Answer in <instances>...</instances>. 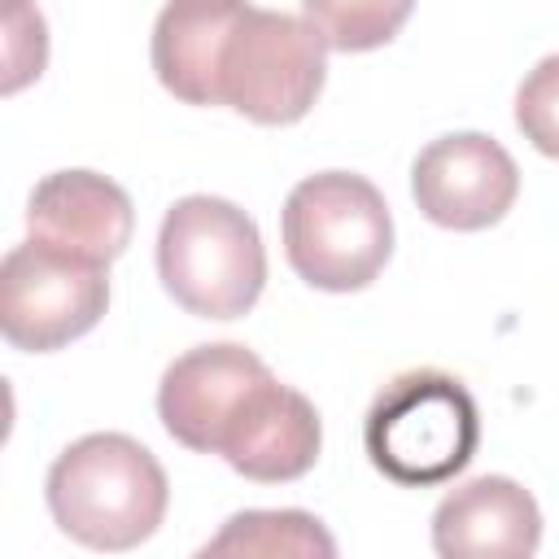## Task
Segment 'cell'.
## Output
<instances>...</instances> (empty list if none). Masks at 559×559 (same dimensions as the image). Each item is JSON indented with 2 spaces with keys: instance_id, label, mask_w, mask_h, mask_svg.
Segmentation results:
<instances>
[{
  "instance_id": "obj_2",
  "label": "cell",
  "mask_w": 559,
  "mask_h": 559,
  "mask_svg": "<svg viewBox=\"0 0 559 559\" xmlns=\"http://www.w3.org/2000/svg\"><path fill=\"white\" fill-rule=\"evenodd\" d=\"M362 445L380 476L406 489L454 480L480 445V411L467 384L437 367L393 376L367 419Z\"/></svg>"
},
{
  "instance_id": "obj_5",
  "label": "cell",
  "mask_w": 559,
  "mask_h": 559,
  "mask_svg": "<svg viewBox=\"0 0 559 559\" xmlns=\"http://www.w3.org/2000/svg\"><path fill=\"white\" fill-rule=\"evenodd\" d=\"M328 79V44L306 17L249 4L218 61V105L258 127L301 122Z\"/></svg>"
},
{
  "instance_id": "obj_3",
  "label": "cell",
  "mask_w": 559,
  "mask_h": 559,
  "mask_svg": "<svg viewBox=\"0 0 559 559\" xmlns=\"http://www.w3.org/2000/svg\"><path fill=\"white\" fill-rule=\"evenodd\" d=\"M157 275L175 306L197 319L249 314L266 284L258 223L210 192L175 201L157 231Z\"/></svg>"
},
{
  "instance_id": "obj_1",
  "label": "cell",
  "mask_w": 559,
  "mask_h": 559,
  "mask_svg": "<svg viewBox=\"0 0 559 559\" xmlns=\"http://www.w3.org/2000/svg\"><path fill=\"white\" fill-rule=\"evenodd\" d=\"M44 498L57 528L79 546L131 550L166 520L170 485L153 450L135 437L87 432L52 459Z\"/></svg>"
},
{
  "instance_id": "obj_13",
  "label": "cell",
  "mask_w": 559,
  "mask_h": 559,
  "mask_svg": "<svg viewBox=\"0 0 559 559\" xmlns=\"http://www.w3.org/2000/svg\"><path fill=\"white\" fill-rule=\"evenodd\" d=\"M201 555H293V559H332L336 542L310 511H240L223 524Z\"/></svg>"
},
{
  "instance_id": "obj_4",
  "label": "cell",
  "mask_w": 559,
  "mask_h": 559,
  "mask_svg": "<svg viewBox=\"0 0 559 559\" xmlns=\"http://www.w3.org/2000/svg\"><path fill=\"white\" fill-rule=\"evenodd\" d=\"M288 266L323 293L367 288L393 253V214L380 188L354 170L301 179L280 214Z\"/></svg>"
},
{
  "instance_id": "obj_12",
  "label": "cell",
  "mask_w": 559,
  "mask_h": 559,
  "mask_svg": "<svg viewBox=\"0 0 559 559\" xmlns=\"http://www.w3.org/2000/svg\"><path fill=\"white\" fill-rule=\"evenodd\" d=\"M249 0H166L153 22V74L183 105H218V61Z\"/></svg>"
},
{
  "instance_id": "obj_16",
  "label": "cell",
  "mask_w": 559,
  "mask_h": 559,
  "mask_svg": "<svg viewBox=\"0 0 559 559\" xmlns=\"http://www.w3.org/2000/svg\"><path fill=\"white\" fill-rule=\"evenodd\" d=\"M4 57H9L4 92H17L22 83L39 79L44 61H48V31L35 9H26V4L4 9Z\"/></svg>"
},
{
  "instance_id": "obj_8",
  "label": "cell",
  "mask_w": 559,
  "mask_h": 559,
  "mask_svg": "<svg viewBox=\"0 0 559 559\" xmlns=\"http://www.w3.org/2000/svg\"><path fill=\"white\" fill-rule=\"evenodd\" d=\"M262 376H271V367L236 341L197 345L179 354L157 384L162 428L197 454H218L223 428L231 424V415Z\"/></svg>"
},
{
  "instance_id": "obj_6",
  "label": "cell",
  "mask_w": 559,
  "mask_h": 559,
  "mask_svg": "<svg viewBox=\"0 0 559 559\" xmlns=\"http://www.w3.org/2000/svg\"><path fill=\"white\" fill-rule=\"evenodd\" d=\"M109 306V262L70 253L39 236L0 262V332L22 354H52L87 336Z\"/></svg>"
},
{
  "instance_id": "obj_14",
  "label": "cell",
  "mask_w": 559,
  "mask_h": 559,
  "mask_svg": "<svg viewBox=\"0 0 559 559\" xmlns=\"http://www.w3.org/2000/svg\"><path fill=\"white\" fill-rule=\"evenodd\" d=\"M415 0H301V17L332 52L384 48L411 17Z\"/></svg>"
},
{
  "instance_id": "obj_7",
  "label": "cell",
  "mask_w": 559,
  "mask_h": 559,
  "mask_svg": "<svg viewBox=\"0 0 559 559\" xmlns=\"http://www.w3.org/2000/svg\"><path fill=\"white\" fill-rule=\"evenodd\" d=\"M419 214L450 231H485L507 218L520 197L515 157L485 131H450L419 148L411 166Z\"/></svg>"
},
{
  "instance_id": "obj_10",
  "label": "cell",
  "mask_w": 559,
  "mask_h": 559,
  "mask_svg": "<svg viewBox=\"0 0 559 559\" xmlns=\"http://www.w3.org/2000/svg\"><path fill=\"white\" fill-rule=\"evenodd\" d=\"M537 546L542 511L511 476H476L432 511V550L441 559H528Z\"/></svg>"
},
{
  "instance_id": "obj_11",
  "label": "cell",
  "mask_w": 559,
  "mask_h": 559,
  "mask_svg": "<svg viewBox=\"0 0 559 559\" xmlns=\"http://www.w3.org/2000/svg\"><path fill=\"white\" fill-rule=\"evenodd\" d=\"M26 231L70 253L114 262L135 231L131 197L96 170L44 175L26 201Z\"/></svg>"
},
{
  "instance_id": "obj_15",
  "label": "cell",
  "mask_w": 559,
  "mask_h": 559,
  "mask_svg": "<svg viewBox=\"0 0 559 559\" xmlns=\"http://www.w3.org/2000/svg\"><path fill=\"white\" fill-rule=\"evenodd\" d=\"M515 127L537 153L559 157V52L542 57L524 74L515 92Z\"/></svg>"
},
{
  "instance_id": "obj_9",
  "label": "cell",
  "mask_w": 559,
  "mask_h": 559,
  "mask_svg": "<svg viewBox=\"0 0 559 559\" xmlns=\"http://www.w3.org/2000/svg\"><path fill=\"white\" fill-rule=\"evenodd\" d=\"M319 445H323V424L314 402L280 384L275 376H262L231 415V424L223 428L218 454L245 480L284 485L314 467Z\"/></svg>"
}]
</instances>
